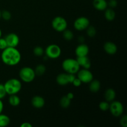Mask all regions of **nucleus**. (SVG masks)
<instances>
[{"label":"nucleus","mask_w":127,"mask_h":127,"mask_svg":"<svg viewBox=\"0 0 127 127\" xmlns=\"http://www.w3.org/2000/svg\"><path fill=\"white\" fill-rule=\"evenodd\" d=\"M1 58L5 64L12 66L19 63L21 60V55L16 47H7L2 50Z\"/></svg>","instance_id":"1"},{"label":"nucleus","mask_w":127,"mask_h":127,"mask_svg":"<svg viewBox=\"0 0 127 127\" xmlns=\"http://www.w3.org/2000/svg\"><path fill=\"white\" fill-rule=\"evenodd\" d=\"M6 93L8 95L17 94L20 92L22 88L21 81L16 78L9 79L4 84Z\"/></svg>","instance_id":"2"},{"label":"nucleus","mask_w":127,"mask_h":127,"mask_svg":"<svg viewBox=\"0 0 127 127\" xmlns=\"http://www.w3.org/2000/svg\"><path fill=\"white\" fill-rule=\"evenodd\" d=\"M62 68L66 73L76 74L80 69V66L78 64L76 59L66 58L62 62Z\"/></svg>","instance_id":"3"},{"label":"nucleus","mask_w":127,"mask_h":127,"mask_svg":"<svg viewBox=\"0 0 127 127\" xmlns=\"http://www.w3.org/2000/svg\"><path fill=\"white\" fill-rule=\"evenodd\" d=\"M36 76L35 73L33 68L29 66H25L21 68L19 71V77L21 80L26 83L33 81Z\"/></svg>","instance_id":"4"},{"label":"nucleus","mask_w":127,"mask_h":127,"mask_svg":"<svg viewBox=\"0 0 127 127\" xmlns=\"http://www.w3.org/2000/svg\"><path fill=\"white\" fill-rule=\"evenodd\" d=\"M46 57L50 59H57L62 54L61 48L56 44H51L47 46L44 51Z\"/></svg>","instance_id":"5"},{"label":"nucleus","mask_w":127,"mask_h":127,"mask_svg":"<svg viewBox=\"0 0 127 127\" xmlns=\"http://www.w3.org/2000/svg\"><path fill=\"white\" fill-rule=\"evenodd\" d=\"M52 26L53 29L58 32H62L68 27L67 21L62 16H57L52 21Z\"/></svg>","instance_id":"6"},{"label":"nucleus","mask_w":127,"mask_h":127,"mask_svg":"<svg viewBox=\"0 0 127 127\" xmlns=\"http://www.w3.org/2000/svg\"><path fill=\"white\" fill-rule=\"evenodd\" d=\"M110 114L115 117H119L123 115L124 107L122 102L118 100H113L109 104V109Z\"/></svg>","instance_id":"7"},{"label":"nucleus","mask_w":127,"mask_h":127,"mask_svg":"<svg viewBox=\"0 0 127 127\" xmlns=\"http://www.w3.org/2000/svg\"><path fill=\"white\" fill-rule=\"evenodd\" d=\"M78 78L82 82V83L88 84L94 78L93 73L89 69H79L78 73Z\"/></svg>","instance_id":"8"},{"label":"nucleus","mask_w":127,"mask_h":127,"mask_svg":"<svg viewBox=\"0 0 127 127\" xmlns=\"http://www.w3.org/2000/svg\"><path fill=\"white\" fill-rule=\"evenodd\" d=\"M89 24H90V22L88 18L82 16V17H78L74 21L73 26L76 30L82 31L86 29L89 27Z\"/></svg>","instance_id":"9"},{"label":"nucleus","mask_w":127,"mask_h":127,"mask_svg":"<svg viewBox=\"0 0 127 127\" xmlns=\"http://www.w3.org/2000/svg\"><path fill=\"white\" fill-rule=\"evenodd\" d=\"M7 47H16L19 43V37L16 33H10L4 37Z\"/></svg>","instance_id":"10"},{"label":"nucleus","mask_w":127,"mask_h":127,"mask_svg":"<svg viewBox=\"0 0 127 127\" xmlns=\"http://www.w3.org/2000/svg\"><path fill=\"white\" fill-rule=\"evenodd\" d=\"M89 52V48L87 45L82 43L76 47L75 49V54L77 57L88 56Z\"/></svg>","instance_id":"11"},{"label":"nucleus","mask_w":127,"mask_h":127,"mask_svg":"<svg viewBox=\"0 0 127 127\" xmlns=\"http://www.w3.org/2000/svg\"><path fill=\"white\" fill-rule=\"evenodd\" d=\"M104 50L107 54L113 55L117 53L118 50L117 46L112 42H107L104 45Z\"/></svg>","instance_id":"12"},{"label":"nucleus","mask_w":127,"mask_h":127,"mask_svg":"<svg viewBox=\"0 0 127 127\" xmlns=\"http://www.w3.org/2000/svg\"><path fill=\"white\" fill-rule=\"evenodd\" d=\"M32 105L35 109H42L45 104V99L40 95H35L32 97L31 100Z\"/></svg>","instance_id":"13"},{"label":"nucleus","mask_w":127,"mask_h":127,"mask_svg":"<svg viewBox=\"0 0 127 127\" xmlns=\"http://www.w3.org/2000/svg\"><path fill=\"white\" fill-rule=\"evenodd\" d=\"M76 60L80 67H83L84 69H89V68L91 66V62L88 56L77 57Z\"/></svg>","instance_id":"14"},{"label":"nucleus","mask_w":127,"mask_h":127,"mask_svg":"<svg viewBox=\"0 0 127 127\" xmlns=\"http://www.w3.org/2000/svg\"><path fill=\"white\" fill-rule=\"evenodd\" d=\"M93 5L95 9L99 11H105L108 6L106 0H93Z\"/></svg>","instance_id":"15"},{"label":"nucleus","mask_w":127,"mask_h":127,"mask_svg":"<svg viewBox=\"0 0 127 127\" xmlns=\"http://www.w3.org/2000/svg\"><path fill=\"white\" fill-rule=\"evenodd\" d=\"M56 81L57 84L60 86H66L69 84L68 79L67 73H60L56 78Z\"/></svg>","instance_id":"16"},{"label":"nucleus","mask_w":127,"mask_h":127,"mask_svg":"<svg viewBox=\"0 0 127 127\" xmlns=\"http://www.w3.org/2000/svg\"><path fill=\"white\" fill-rule=\"evenodd\" d=\"M104 97L105 100L108 102H111L113 100H115L116 97V93L115 90L112 88H109L107 89L104 94Z\"/></svg>","instance_id":"17"},{"label":"nucleus","mask_w":127,"mask_h":127,"mask_svg":"<svg viewBox=\"0 0 127 127\" xmlns=\"http://www.w3.org/2000/svg\"><path fill=\"white\" fill-rule=\"evenodd\" d=\"M100 86H101V84H100V83L99 81L93 79L89 83V91L93 93H96L99 91V90L100 89Z\"/></svg>","instance_id":"18"},{"label":"nucleus","mask_w":127,"mask_h":127,"mask_svg":"<svg viewBox=\"0 0 127 127\" xmlns=\"http://www.w3.org/2000/svg\"><path fill=\"white\" fill-rule=\"evenodd\" d=\"M104 16L106 20L109 21H112L115 19V12L112 8H107L105 10V13H104Z\"/></svg>","instance_id":"19"},{"label":"nucleus","mask_w":127,"mask_h":127,"mask_svg":"<svg viewBox=\"0 0 127 127\" xmlns=\"http://www.w3.org/2000/svg\"><path fill=\"white\" fill-rule=\"evenodd\" d=\"M8 102L10 105L12 107H17L21 103V99L17 96L16 94H12V95H9Z\"/></svg>","instance_id":"20"},{"label":"nucleus","mask_w":127,"mask_h":127,"mask_svg":"<svg viewBox=\"0 0 127 127\" xmlns=\"http://www.w3.org/2000/svg\"><path fill=\"white\" fill-rule=\"evenodd\" d=\"M9 117L5 114H0V127H6L10 124Z\"/></svg>","instance_id":"21"},{"label":"nucleus","mask_w":127,"mask_h":127,"mask_svg":"<svg viewBox=\"0 0 127 127\" xmlns=\"http://www.w3.org/2000/svg\"><path fill=\"white\" fill-rule=\"evenodd\" d=\"M71 100L67 97L66 95L63 96L60 100V105L63 109H67L69 107Z\"/></svg>","instance_id":"22"},{"label":"nucleus","mask_w":127,"mask_h":127,"mask_svg":"<svg viewBox=\"0 0 127 127\" xmlns=\"http://www.w3.org/2000/svg\"><path fill=\"white\" fill-rule=\"evenodd\" d=\"M35 74L37 76H42L46 72V67L43 64H38L36 66L35 69H34Z\"/></svg>","instance_id":"23"},{"label":"nucleus","mask_w":127,"mask_h":127,"mask_svg":"<svg viewBox=\"0 0 127 127\" xmlns=\"http://www.w3.org/2000/svg\"><path fill=\"white\" fill-rule=\"evenodd\" d=\"M63 32V38L67 41H70L74 37V34H73V32L70 30H68V29H65L64 30Z\"/></svg>","instance_id":"24"},{"label":"nucleus","mask_w":127,"mask_h":127,"mask_svg":"<svg viewBox=\"0 0 127 127\" xmlns=\"http://www.w3.org/2000/svg\"><path fill=\"white\" fill-rule=\"evenodd\" d=\"M86 30V33L88 35V36L91 37V38H93V37H95L97 33L96 29L94 26H89V27Z\"/></svg>","instance_id":"25"},{"label":"nucleus","mask_w":127,"mask_h":127,"mask_svg":"<svg viewBox=\"0 0 127 127\" xmlns=\"http://www.w3.org/2000/svg\"><path fill=\"white\" fill-rule=\"evenodd\" d=\"M33 53L36 57H42L44 54V50L40 46H37L33 48Z\"/></svg>","instance_id":"26"},{"label":"nucleus","mask_w":127,"mask_h":127,"mask_svg":"<svg viewBox=\"0 0 127 127\" xmlns=\"http://www.w3.org/2000/svg\"><path fill=\"white\" fill-rule=\"evenodd\" d=\"M11 17H12L11 13L9 11L4 10L1 11V18L3 19L4 21H9L11 19Z\"/></svg>","instance_id":"27"},{"label":"nucleus","mask_w":127,"mask_h":127,"mask_svg":"<svg viewBox=\"0 0 127 127\" xmlns=\"http://www.w3.org/2000/svg\"><path fill=\"white\" fill-rule=\"evenodd\" d=\"M99 107L100 110H101L102 111H107L109 109V104L106 100L105 101H102L99 104Z\"/></svg>","instance_id":"28"},{"label":"nucleus","mask_w":127,"mask_h":127,"mask_svg":"<svg viewBox=\"0 0 127 127\" xmlns=\"http://www.w3.org/2000/svg\"><path fill=\"white\" fill-rule=\"evenodd\" d=\"M6 95H7V93H6V90H5L4 84H0V99L2 100V99H4L6 97Z\"/></svg>","instance_id":"29"},{"label":"nucleus","mask_w":127,"mask_h":127,"mask_svg":"<svg viewBox=\"0 0 127 127\" xmlns=\"http://www.w3.org/2000/svg\"><path fill=\"white\" fill-rule=\"evenodd\" d=\"M120 124L121 127H127V116L126 115H122L120 120Z\"/></svg>","instance_id":"30"},{"label":"nucleus","mask_w":127,"mask_h":127,"mask_svg":"<svg viewBox=\"0 0 127 127\" xmlns=\"http://www.w3.org/2000/svg\"><path fill=\"white\" fill-rule=\"evenodd\" d=\"M7 47V42L4 38H0V50H3Z\"/></svg>","instance_id":"31"},{"label":"nucleus","mask_w":127,"mask_h":127,"mask_svg":"<svg viewBox=\"0 0 127 127\" xmlns=\"http://www.w3.org/2000/svg\"><path fill=\"white\" fill-rule=\"evenodd\" d=\"M118 4V2L117 0H110L107 2V5L110 7V8H115L117 7Z\"/></svg>","instance_id":"32"},{"label":"nucleus","mask_w":127,"mask_h":127,"mask_svg":"<svg viewBox=\"0 0 127 127\" xmlns=\"http://www.w3.org/2000/svg\"><path fill=\"white\" fill-rule=\"evenodd\" d=\"M72 84L74 85V86L77 87V88H78V87H79L81 85L82 82L81 81V80L79 79V78H76L75 79H74V81H73Z\"/></svg>","instance_id":"33"},{"label":"nucleus","mask_w":127,"mask_h":127,"mask_svg":"<svg viewBox=\"0 0 127 127\" xmlns=\"http://www.w3.org/2000/svg\"><path fill=\"white\" fill-rule=\"evenodd\" d=\"M67 74H68V79L69 83L72 84L74 79L76 78L75 75H74V74H71V73H67Z\"/></svg>","instance_id":"34"},{"label":"nucleus","mask_w":127,"mask_h":127,"mask_svg":"<svg viewBox=\"0 0 127 127\" xmlns=\"http://www.w3.org/2000/svg\"><path fill=\"white\" fill-rule=\"evenodd\" d=\"M32 125L29 122H24L21 125V127H32Z\"/></svg>","instance_id":"35"},{"label":"nucleus","mask_w":127,"mask_h":127,"mask_svg":"<svg viewBox=\"0 0 127 127\" xmlns=\"http://www.w3.org/2000/svg\"><path fill=\"white\" fill-rule=\"evenodd\" d=\"M66 96L67 97L69 98L70 100H72V99H73V98H74V94L72 93H69L66 94Z\"/></svg>","instance_id":"36"},{"label":"nucleus","mask_w":127,"mask_h":127,"mask_svg":"<svg viewBox=\"0 0 127 127\" xmlns=\"http://www.w3.org/2000/svg\"><path fill=\"white\" fill-rule=\"evenodd\" d=\"M4 109V105H3V103H2V100L0 99V114H1L3 110Z\"/></svg>","instance_id":"37"},{"label":"nucleus","mask_w":127,"mask_h":127,"mask_svg":"<svg viewBox=\"0 0 127 127\" xmlns=\"http://www.w3.org/2000/svg\"><path fill=\"white\" fill-rule=\"evenodd\" d=\"M78 40H79V43H84V37H83V36H80V37H79V38H78Z\"/></svg>","instance_id":"38"},{"label":"nucleus","mask_w":127,"mask_h":127,"mask_svg":"<svg viewBox=\"0 0 127 127\" xmlns=\"http://www.w3.org/2000/svg\"><path fill=\"white\" fill-rule=\"evenodd\" d=\"M1 35H2V31H1V29H0V38L1 37Z\"/></svg>","instance_id":"39"},{"label":"nucleus","mask_w":127,"mask_h":127,"mask_svg":"<svg viewBox=\"0 0 127 127\" xmlns=\"http://www.w3.org/2000/svg\"><path fill=\"white\" fill-rule=\"evenodd\" d=\"M1 18V11H0V19Z\"/></svg>","instance_id":"40"}]
</instances>
